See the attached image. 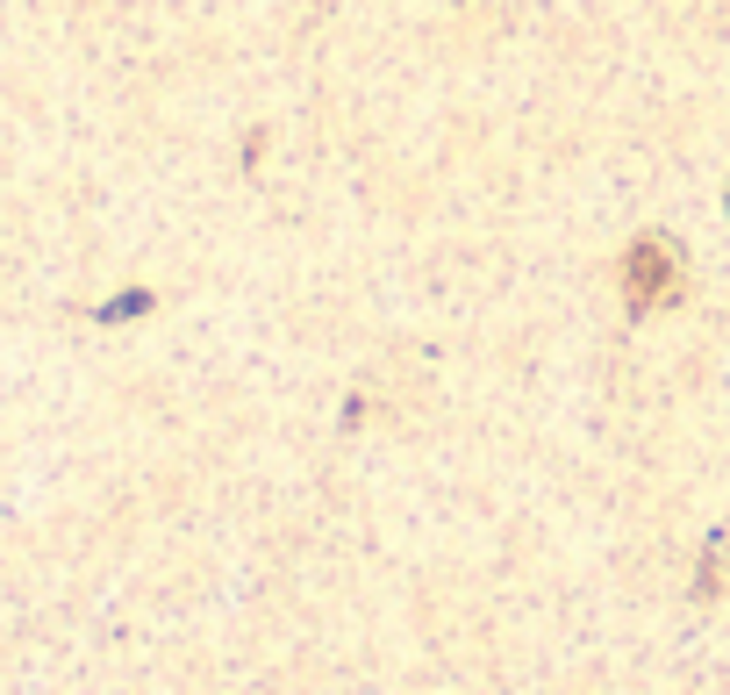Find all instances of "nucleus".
Segmentation results:
<instances>
[{"mask_svg": "<svg viewBox=\"0 0 730 695\" xmlns=\"http://www.w3.org/2000/svg\"><path fill=\"white\" fill-rule=\"evenodd\" d=\"M616 273H623V295H630V301H673V295H680L673 251H666V237H659V229H645V237L630 244Z\"/></svg>", "mask_w": 730, "mask_h": 695, "instance_id": "nucleus-1", "label": "nucleus"}, {"mask_svg": "<svg viewBox=\"0 0 730 695\" xmlns=\"http://www.w3.org/2000/svg\"><path fill=\"white\" fill-rule=\"evenodd\" d=\"M144 309H151V295H144V287H129V295H122V301H108V323H122V315H144Z\"/></svg>", "mask_w": 730, "mask_h": 695, "instance_id": "nucleus-2", "label": "nucleus"}, {"mask_svg": "<svg viewBox=\"0 0 730 695\" xmlns=\"http://www.w3.org/2000/svg\"><path fill=\"white\" fill-rule=\"evenodd\" d=\"M723 209H730V194H723Z\"/></svg>", "mask_w": 730, "mask_h": 695, "instance_id": "nucleus-3", "label": "nucleus"}]
</instances>
